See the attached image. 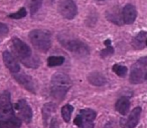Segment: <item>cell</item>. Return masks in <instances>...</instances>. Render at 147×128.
Here are the masks:
<instances>
[{
	"label": "cell",
	"mask_w": 147,
	"mask_h": 128,
	"mask_svg": "<svg viewBox=\"0 0 147 128\" xmlns=\"http://www.w3.org/2000/svg\"><path fill=\"white\" fill-rule=\"evenodd\" d=\"M71 85V79L63 73H57L51 77V93L57 99L61 100L65 96Z\"/></svg>",
	"instance_id": "1"
},
{
	"label": "cell",
	"mask_w": 147,
	"mask_h": 128,
	"mask_svg": "<svg viewBox=\"0 0 147 128\" xmlns=\"http://www.w3.org/2000/svg\"><path fill=\"white\" fill-rule=\"evenodd\" d=\"M29 39H30L32 45L41 52H47L51 45V38L49 32L40 29H35L29 33Z\"/></svg>",
	"instance_id": "2"
},
{
	"label": "cell",
	"mask_w": 147,
	"mask_h": 128,
	"mask_svg": "<svg viewBox=\"0 0 147 128\" xmlns=\"http://www.w3.org/2000/svg\"><path fill=\"white\" fill-rule=\"evenodd\" d=\"M13 113L14 112L10 101V94L8 91H4L0 94V122L14 117Z\"/></svg>",
	"instance_id": "3"
},
{
	"label": "cell",
	"mask_w": 147,
	"mask_h": 128,
	"mask_svg": "<svg viewBox=\"0 0 147 128\" xmlns=\"http://www.w3.org/2000/svg\"><path fill=\"white\" fill-rule=\"evenodd\" d=\"M61 42L65 48L74 52L75 54L87 55L89 53L88 46L83 42H81L80 40H76V39H67V40H65V39L61 38Z\"/></svg>",
	"instance_id": "4"
},
{
	"label": "cell",
	"mask_w": 147,
	"mask_h": 128,
	"mask_svg": "<svg viewBox=\"0 0 147 128\" xmlns=\"http://www.w3.org/2000/svg\"><path fill=\"white\" fill-rule=\"evenodd\" d=\"M59 12L67 19H73L77 14L76 3L73 0H59Z\"/></svg>",
	"instance_id": "5"
},
{
	"label": "cell",
	"mask_w": 147,
	"mask_h": 128,
	"mask_svg": "<svg viewBox=\"0 0 147 128\" xmlns=\"http://www.w3.org/2000/svg\"><path fill=\"white\" fill-rule=\"evenodd\" d=\"M12 44L14 47V50L16 51L17 55L21 58V60H26L31 57V50L27 44H25L23 41H21L18 38L12 39Z\"/></svg>",
	"instance_id": "6"
},
{
	"label": "cell",
	"mask_w": 147,
	"mask_h": 128,
	"mask_svg": "<svg viewBox=\"0 0 147 128\" xmlns=\"http://www.w3.org/2000/svg\"><path fill=\"white\" fill-rule=\"evenodd\" d=\"M15 108L18 110L21 120H23L25 123H29L31 121V119H32V110H31L30 106L28 105V103L25 100H19L15 105Z\"/></svg>",
	"instance_id": "7"
},
{
	"label": "cell",
	"mask_w": 147,
	"mask_h": 128,
	"mask_svg": "<svg viewBox=\"0 0 147 128\" xmlns=\"http://www.w3.org/2000/svg\"><path fill=\"white\" fill-rule=\"evenodd\" d=\"M145 72L144 70V66L137 63V64H134L131 69V74H130V82L133 84H138L141 83V82L144 80L145 78Z\"/></svg>",
	"instance_id": "8"
},
{
	"label": "cell",
	"mask_w": 147,
	"mask_h": 128,
	"mask_svg": "<svg viewBox=\"0 0 147 128\" xmlns=\"http://www.w3.org/2000/svg\"><path fill=\"white\" fill-rule=\"evenodd\" d=\"M2 56H3V61H4V64L6 65V67L8 68L13 74H16L17 72L20 70V67H19V64L17 63L14 56H13L9 51H4Z\"/></svg>",
	"instance_id": "9"
},
{
	"label": "cell",
	"mask_w": 147,
	"mask_h": 128,
	"mask_svg": "<svg viewBox=\"0 0 147 128\" xmlns=\"http://www.w3.org/2000/svg\"><path fill=\"white\" fill-rule=\"evenodd\" d=\"M122 20L126 24H131L135 21L137 16L136 8L132 4H127L122 10Z\"/></svg>",
	"instance_id": "10"
},
{
	"label": "cell",
	"mask_w": 147,
	"mask_h": 128,
	"mask_svg": "<svg viewBox=\"0 0 147 128\" xmlns=\"http://www.w3.org/2000/svg\"><path fill=\"white\" fill-rule=\"evenodd\" d=\"M15 79L18 81V83H20L22 86H24L27 90L29 91H35V86H34V82H33L32 78L29 77L27 75H24V74H19V75H14Z\"/></svg>",
	"instance_id": "11"
},
{
	"label": "cell",
	"mask_w": 147,
	"mask_h": 128,
	"mask_svg": "<svg viewBox=\"0 0 147 128\" xmlns=\"http://www.w3.org/2000/svg\"><path fill=\"white\" fill-rule=\"evenodd\" d=\"M116 110L122 115H126L128 113L129 109H130V100L127 97H121L118 99L115 105Z\"/></svg>",
	"instance_id": "12"
},
{
	"label": "cell",
	"mask_w": 147,
	"mask_h": 128,
	"mask_svg": "<svg viewBox=\"0 0 147 128\" xmlns=\"http://www.w3.org/2000/svg\"><path fill=\"white\" fill-rule=\"evenodd\" d=\"M88 80L91 84L95 86H103L107 83V79L100 72H92L89 74Z\"/></svg>",
	"instance_id": "13"
},
{
	"label": "cell",
	"mask_w": 147,
	"mask_h": 128,
	"mask_svg": "<svg viewBox=\"0 0 147 128\" xmlns=\"http://www.w3.org/2000/svg\"><path fill=\"white\" fill-rule=\"evenodd\" d=\"M140 114L141 108L135 107L130 113V115H129L128 120H127V128H134L138 124L139 119H140Z\"/></svg>",
	"instance_id": "14"
},
{
	"label": "cell",
	"mask_w": 147,
	"mask_h": 128,
	"mask_svg": "<svg viewBox=\"0 0 147 128\" xmlns=\"http://www.w3.org/2000/svg\"><path fill=\"white\" fill-rule=\"evenodd\" d=\"M146 38H147V32L142 31V32L138 33L132 41L133 47L136 49H142L145 46V44H146Z\"/></svg>",
	"instance_id": "15"
},
{
	"label": "cell",
	"mask_w": 147,
	"mask_h": 128,
	"mask_svg": "<svg viewBox=\"0 0 147 128\" xmlns=\"http://www.w3.org/2000/svg\"><path fill=\"white\" fill-rule=\"evenodd\" d=\"M20 125L21 121L17 117H12L0 122V128H19Z\"/></svg>",
	"instance_id": "16"
},
{
	"label": "cell",
	"mask_w": 147,
	"mask_h": 128,
	"mask_svg": "<svg viewBox=\"0 0 147 128\" xmlns=\"http://www.w3.org/2000/svg\"><path fill=\"white\" fill-rule=\"evenodd\" d=\"M55 105L53 103H47L43 106L42 108V116H43V121H45V124L47 125V121L51 118V114L55 113Z\"/></svg>",
	"instance_id": "17"
},
{
	"label": "cell",
	"mask_w": 147,
	"mask_h": 128,
	"mask_svg": "<svg viewBox=\"0 0 147 128\" xmlns=\"http://www.w3.org/2000/svg\"><path fill=\"white\" fill-rule=\"evenodd\" d=\"M80 115L84 120H88V121H93L96 118V112L92 109H84L80 111Z\"/></svg>",
	"instance_id": "18"
},
{
	"label": "cell",
	"mask_w": 147,
	"mask_h": 128,
	"mask_svg": "<svg viewBox=\"0 0 147 128\" xmlns=\"http://www.w3.org/2000/svg\"><path fill=\"white\" fill-rule=\"evenodd\" d=\"M65 61V58L63 56H51L47 59V64L51 67H55V66L61 65Z\"/></svg>",
	"instance_id": "19"
},
{
	"label": "cell",
	"mask_w": 147,
	"mask_h": 128,
	"mask_svg": "<svg viewBox=\"0 0 147 128\" xmlns=\"http://www.w3.org/2000/svg\"><path fill=\"white\" fill-rule=\"evenodd\" d=\"M73 106L71 105H65L61 108V115H63V118L65 122H69V119H71V113H73Z\"/></svg>",
	"instance_id": "20"
},
{
	"label": "cell",
	"mask_w": 147,
	"mask_h": 128,
	"mask_svg": "<svg viewBox=\"0 0 147 128\" xmlns=\"http://www.w3.org/2000/svg\"><path fill=\"white\" fill-rule=\"evenodd\" d=\"M112 69H113V71H114V73H116L117 75L120 76V77H125L127 74V70H128L126 66L120 65V64H115Z\"/></svg>",
	"instance_id": "21"
},
{
	"label": "cell",
	"mask_w": 147,
	"mask_h": 128,
	"mask_svg": "<svg viewBox=\"0 0 147 128\" xmlns=\"http://www.w3.org/2000/svg\"><path fill=\"white\" fill-rule=\"evenodd\" d=\"M41 4H42V0H31L30 4H29L31 15L35 14V13L38 11V9L40 8Z\"/></svg>",
	"instance_id": "22"
},
{
	"label": "cell",
	"mask_w": 147,
	"mask_h": 128,
	"mask_svg": "<svg viewBox=\"0 0 147 128\" xmlns=\"http://www.w3.org/2000/svg\"><path fill=\"white\" fill-rule=\"evenodd\" d=\"M27 14L26 12V9L25 8H20L17 12L15 13H12V14L9 15V17L12 19H20V18H23V17H25Z\"/></svg>",
	"instance_id": "23"
},
{
	"label": "cell",
	"mask_w": 147,
	"mask_h": 128,
	"mask_svg": "<svg viewBox=\"0 0 147 128\" xmlns=\"http://www.w3.org/2000/svg\"><path fill=\"white\" fill-rule=\"evenodd\" d=\"M113 53H114V49H113V47L108 46L106 49H104V50L101 51V56H102V57H107V56H110V55H112Z\"/></svg>",
	"instance_id": "24"
},
{
	"label": "cell",
	"mask_w": 147,
	"mask_h": 128,
	"mask_svg": "<svg viewBox=\"0 0 147 128\" xmlns=\"http://www.w3.org/2000/svg\"><path fill=\"white\" fill-rule=\"evenodd\" d=\"M8 34V27L4 23H0V37H4Z\"/></svg>",
	"instance_id": "25"
},
{
	"label": "cell",
	"mask_w": 147,
	"mask_h": 128,
	"mask_svg": "<svg viewBox=\"0 0 147 128\" xmlns=\"http://www.w3.org/2000/svg\"><path fill=\"white\" fill-rule=\"evenodd\" d=\"M80 128H94V124H93L92 121H88V120L83 119V122L81 124Z\"/></svg>",
	"instance_id": "26"
},
{
	"label": "cell",
	"mask_w": 147,
	"mask_h": 128,
	"mask_svg": "<svg viewBox=\"0 0 147 128\" xmlns=\"http://www.w3.org/2000/svg\"><path fill=\"white\" fill-rule=\"evenodd\" d=\"M82 122H83V118H82V116L79 114V115L77 116L76 118H75V121H74V123L76 124V125H78V126H81Z\"/></svg>",
	"instance_id": "27"
},
{
	"label": "cell",
	"mask_w": 147,
	"mask_h": 128,
	"mask_svg": "<svg viewBox=\"0 0 147 128\" xmlns=\"http://www.w3.org/2000/svg\"><path fill=\"white\" fill-rule=\"evenodd\" d=\"M51 128H59V122L55 118H53L51 122Z\"/></svg>",
	"instance_id": "28"
},
{
	"label": "cell",
	"mask_w": 147,
	"mask_h": 128,
	"mask_svg": "<svg viewBox=\"0 0 147 128\" xmlns=\"http://www.w3.org/2000/svg\"><path fill=\"white\" fill-rule=\"evenodd\" d=\"M138 63L139 64H141V65H143V66H147V56L142 57V58L139 59Z\"/></svg>",
	"instance_id": "29"
},
{
	"label": "cell",
	"mask_w": 147,
	"mask_h": 128,
	"mask_svg": "<svg viewBox=\"0 0 147 128\" xmlns=\"http://www.w3.org/2000/svg\"><path fill=\"white\" fill-rule=\"evenodd\" d=\"M104 44L106 45V46H110V44H111V41L109 40V39H107V40H105Z\"/></svg>",
	"instance_id": "30"
},
{
	"label": "cell",
	"mask_w": 147,
	"mask_h": 128,
	"mask_svg": "<svg viewBox=\"0 0 147 128\" xmlns=\"http://www.w3.org/2000/svg\"><path fill=\"white\" fill-rule=\"evenodd\" d=\"M145 79H146V81H147V72H146V74H145Z\"/></svg>",
	"instance_id": "31"
},
{
	"label": "cell",
	"mask_w": 147,
	"mask_h": 128,
	"mask_svg": "<svg viewBox=\"0 0 147 128\" xmlns=\"http://www.w3.org/2000/svg\"><path fill=\"white\" fill-rule=\"evenodd\" d=\"M146 45H147V38H146Z\"/></svg>",
	"instance_id": "32"
}]
</instances>
